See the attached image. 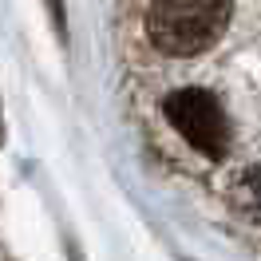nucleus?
Segmentation results:
<instances>
[{"label": "nucleus", "instance_id": "f257e3e1", "mask_svg": "<svg viewBox=\"0 0 261 261\" xmlns=\"http://www.w3.org/2000/svg\"><path fill=\"white\" fill-rule=\"evenodd\" d=\"M229 12V0H154L147 12V36L166 56H198L226 36Z\"/></svg>", "mask_w": 261, "mask_h": 261}, {"label": "nucleus", "instance_id": "f03ea898", "mask_svg": "<svg viewBox=\"0 0 261 261\" xmlns=\"http://www.w3.org/2000/svg\"><path fill=\"white\" fill-rule=\"evenodd\" d=\"M166 123L178 130L194 150H202L206 159H226L229 150V119L222 111V103L206 91V87H182L163 103Z\"/></svg>", "mask_w": 261, "mask_h": 261}, {"label": "nucleus", "instance_id": "7ed1b4c3", "mask_svg": "<svg viewBox=\"0 0 261 261\" xmlns=\"http://www.w3.org/2000/svg\"><path fill=\"white\" fill-rule=\"evenodd\" d=\"M226 198L238 214H245L249 222L261 226V159L253 163H242L226 182Z\"/></svg>", "mask_w": 261, "mask_h": 261}]
</instances>
